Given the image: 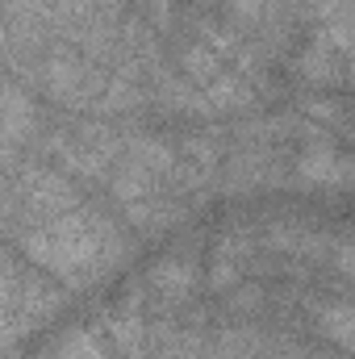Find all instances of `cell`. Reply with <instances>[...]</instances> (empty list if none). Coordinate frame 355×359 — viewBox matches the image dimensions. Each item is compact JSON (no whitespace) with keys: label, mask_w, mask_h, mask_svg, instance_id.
<instances>
[{"label":"cell","mask_w":355,"mask_h":359,"mask_svg":"<svg viewBox=\"0 0 355 359\" xmlns=\"http://www.w3.org/2000/svg\"><path fill=\"white\" fill-rule=\"evenodd\" d=\"M25 243H29L25 247L29 259H38L55 276H72L76 284H88L84 276L109 271L126 255V238L117 234V226L92 209H72V213L29 230Z\"/></svg>","instance_id":"6da1fadb"},{"label":"cell","mask_w":355,"mask_h":359,"mask_svg":"<svg viewBox=\"0 0 355 359\" xmlns=\"http://www.w3.org/2000/svg\"><path fill=\"white\" fill-rule=\"evenodd\" d=\"M301 180H305V184H347V180H355V172L343 155L318 147V151H309V155L301 159Z\"/></svg>","instance_id":"7a4b0ae2"},{"label":"cell","mask_w":355,"mask_h":359,"mask_svg":"<svg viewBox=\"0 0 355 359\" xmlns=\"http://www.w3.org/2000/svg\"><path fill=\"white\" fill-rule=\"evenodd\" d=\"M55 359H109V355L100 351L96 334H88V330H76L72 339H63V343H59Z\"/></svg>","instance_id":"3957f363"},{"label":"cell","mask_w":355,"mask_h":359,"mask_svg":"<svg viewBox=\"0 0 355 359\" xmlns=\"http://www.w3.org/2000/svg\"><path fill=\"white\" fill-rule=\"evenodd\" d=\"M34 130V117H25V104H21V92L8 88V147L21 142V130Z\"/></svg>","instance_id":"277c9868"}]
</instances>
